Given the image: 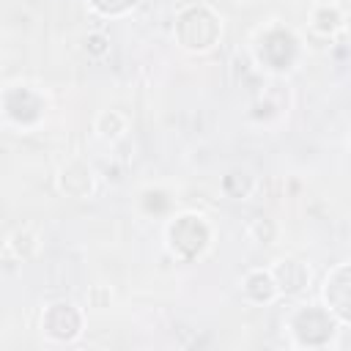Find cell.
I'll use <instances>...</instances> for the list:
<instances>
[{"label":"cell","mask_w":351,"mask_h":351,"mask_svg":"<svg viewBox=\"0 0 351 351\" xmlns=\"http://www.w3.org/2000/svg\"><path fill=\"white\" fill-rule=\"evenodd\" d=\"M293 346L299 348H324L335 340L340 321L329 313L326 304H302L288 315L285 324Z\"/></svg>","instance_id":"obj_2"},{"label":"cell","mask_w":351,"mask_h":351,"mask_svg":"<svg viewBox=\"0 0 351 351\" xmlns=\"http://www.w3.org/2000/svg\"><path fill=\"white\" fill-rule=\"evenodd\" d=\"M343 11L335 5V3H321V5H315L313 8V14H310V25H313V30L315 33H321V36H335L340 27H343Z\"/></svg>","instance_id":"obj_13"},{"label":"cell","mask_w":351,"mask_h":351,"mask_svg":"<svg viewBox=\"0 0 351 351\" xmlns=\"http://www.w3.org/2000/svg\"><path fill=\"white\" fill-rule=\"evenodd\" d=\"M222 192L230 197V200H244V197H250L252 195V189H255V176L247 170V167H233V170H228L225 176H222Z\"/></svg>","instance_id":"obj_12"},{"label":"cell","mask_w":351,"mask_h":351,"mask_svg":"<svg viewBox=\"0 0 351 351\" xmlns=\"http://www.w3.org/2000/svg\"><path fill=\"white\" fill-rule=\"evenodd\" d=\"M241 293L252 304H269V302H274L280 296V288H277V282H274L269 269H252L241 280Z\"/></svg>","instance_id":"obj_10"},{"label":"cell","mask_w":351,"mask_h":351,"mask_svg":"<svg viewBox=\"0 0 351 351\" xmlns=\"http://www.w3.org/2000/svg\"><path fill=\"white\" fill-rule=\"evenodd\" d=\"M96 14H101V16H121V14H126V11H132L140 0H85Z\"/></svg>","instance_id":"obj_15"},{"label":"cell","mask_w":351,"mask_h":351,"mask_svg":"<svg viewBox=\"0 0 351 351\" xmlns=\"http://www.w3.org/2000/svg\"><path fill=\"white\" fill-rule=\"evenodd\" d=\"M247 236H250L255 244H271V241H274V236H277V228H274V222H271V219L258 217V219H252V222H250Z\"/></svg>","instance_id":"obj_16"},{"label":"cell","mask_w":351,"mask_h":351,"mask_svg":"<svg viewBox=\"0 0 351 351\" xmlns=\"http://www.w3.org/2000/svg\"><path fill=\"white\" fill-rule=\"evenodd\" d=\"M93 129H96V134L101 140H118L126 132V115L118 112V110H104V112L96 115Z\"/></svg>","instance_id":"obj_14"},{"label":"cell","mask_w":351,"mask_h":351,"mask_svg":"<svg viewBox=\"0 0 351 351\" xmlns=\"http://www.w3.org/2000/svg\"><path fill=\"white\" fill-rule=\"evenodd\" d=\"M41 241H38V233L30 230V228H16L8 239H5V258H14V261H30L36 252H38Z\"/></svg>","instance_id":"obj_11"},{"label":"cell","mask_w":351,"mask_h":351,"mask_svg":"<svg viewBox=\"0 0 351 351\" xmlns=\"http://www.w3.org/2000/svg\"><path fill=\"white\" fill-rule=\"evenodd\" d=\"M255 60L266 71L285 74L299 60V38L293 36V30L271 25V27L261 30L255 38Z\"/></svg>","instance_id":"obj_4"},{"label":"cell","mask_w":351,"mask_h":351,"mask_svg":"<svg viewBox=\"0 0 351 351\" xmlns=\"http://www.w3.org/2000/svg\"><path fill=\"white\" fill-rule=\"evenodd\" d=\"M165 241H167V250L176 261L189 263V261L200 258L208 250L211 225L206 222L203 214H195V211L176 214L165 228Z\"/></svg>","instance_id":"obj_3"},{"label":"cell","mask_w":351,"mask_h":351,"mask_svg":"<svg viewBox=\"0 0 351 351\" xmlns=\"http://www.w3.org/2000/svg\"><path fill=\"white\" fill-rule=\"evenodd\" d=\"M41 335L52 343H74L82 335V310L69 299L49 302L41 313Z\"/></svg>","instance_id":"obj_5"},{"label":"cell","mask_w":351,"mask_h":351,"mask_svg":"<svg viewBox=\"0 0 351 351\" xmlns=\"http://www.w3.org/2000/svg\"><path fill=\"white\" fill-rule=\"evenodd\" d=\"M269 271H271L280 293H285V296L302 293L307 288V282H310V269L299 258H280Z\"/></svg>","instance_id":"obj_9"},{"label":"cell","mask_w":351,"mask_h":351,"mask_svg":"<svg viewBox=\"0 0 351 351\" xmlns=\"http://www.w3.org/2000/svg\"><path fill=\"white\" fill-rule=\"evenodd\" d=\"M44 110H47L44 96L30 85H8L3 90V112H5V118L11 123L22 126V129L36 126L44 118Z\"/></svg>","instance_id":"obj_6"},{"label":"cell","mask_w":351,"mask_h":351,"mask_svg":"<svg viewBox=\"0 0 351 351\" xmlns=\"http://www.w3.org/2000/svg\"><path fill=\"white\" fill-rule=\"evenodd\" d=\"M233 3H252V0H233Z\"/></svg>","instance_id":"obj_19"},{"label":"cell","mask_w":351,"mask_h":351,"mask_svg":"<svg viewBox=\"0 0 351 351\" xmlns=\"http://www.w3.org/2000/svg\"><path fill=\"white\" fill-rule=\"evenodd\" d=\"M173 36L178 41L181 49L203 55L208 49H214V44L222 36V19L217 16V11L211 5H186L176 14L173 22Z\"/></svg>","instance_id":"obj_1"},{"label":"cell","mask_w":351,"mask_h":351,"mask_svg":"<svg viewBox=\"0 0 351 351\" xmlns=\"http://www.w3.org/2000/svg\"><path fill=\"white\" fill-rule=\"evenodd\" d=\"M82 49H85L90 58H104V55L110 52V38H107L104 33L93 30V33H88V36L82 38Z\"/></svg>","instance_id":"obj_17"},{"label":"cell","mask_w":351,"mask_h":351,"mask_svg":"<svg viewBox=\"0 0 351 351\" xmlns=\"http://www.w3.org/2000/svg\"><path fill=\"white\" fill-rule=\"evenodd\" d=\"M321 299L340 324H351V263H340L326 271Z\"/></svg>","instance_id":"obj_7"},{"label":"cell","mask_w":351,"mask_h":351,"mask_svg":"<svg viewBox=\"0 0 351 351\" xmlns=\"http://www.w3.org/2000/svg\"><path fill=\"white\" fill-rule=\"evenodd\" d=\"M58 186L66 197H74V200H85L93 195L96 189V176H93V167L82 159H71L60 167L58 173Z\"/></svg>","instance_id":"obj_8"},{"label":"cell","mask_w":351,"mask_h":351,"mask_svg":"<svg viewBox=\"0 0 351 351\" xmlns=\"http://www.w3.org/2000/svg\"><path fill=\"white\" fill-rule=\"evenodd\" d=\"M110 302H112V291L107 285H90V291H88V304L90 307L104 310V307H110Z\"/></svg>","instance_id":"obj_18"},{"label":"cell","mask_w":351,"mask_h":351,"mask_svg":"<svg viewBox=\"0 0 351 351\" xmlns=\"http://www.w3.org/2000/svg\"><path fill=\"white\" fill-rule=\"evenodd\" d=\"M348 148H351V137H348Z\"/></svg>","instance_id":"obj_20"}]
</instances>
